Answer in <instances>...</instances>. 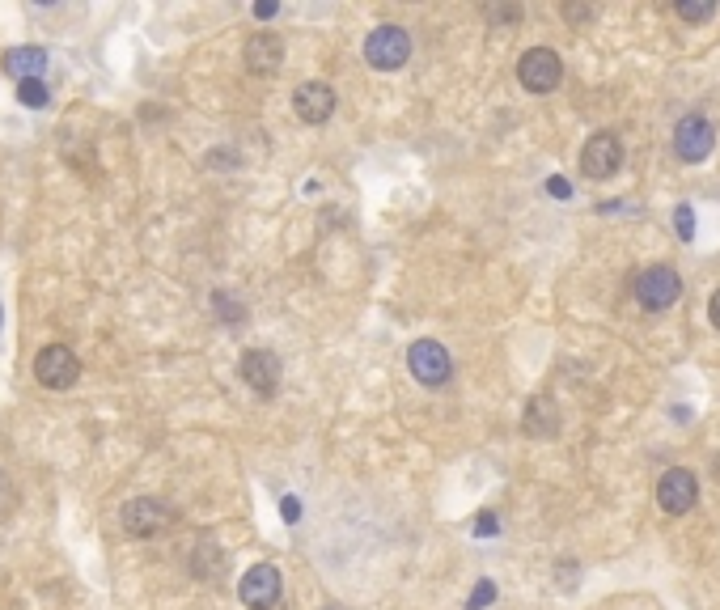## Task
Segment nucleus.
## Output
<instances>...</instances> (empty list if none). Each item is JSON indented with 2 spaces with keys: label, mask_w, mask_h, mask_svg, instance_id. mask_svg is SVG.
<instances>
[{
  "label": "nucleus",
  "mask_w": 720,
  "mask_h": 610,
  "mask_svg": "<svg viewBox=\"0 0 720 610\" xmlns=\"http://www.w3.org/2000/svg\"><path fill=\"white\" fill-rule=\"evenodd\" d=\"M411 56V34L403 26H377L365 39V60L377 73H399Z\"/></svg>",
  "instance_id": "f257e3e1"
},
{
  "label": "nucleus",
  "mask_w": 720,
  "mask_h": 610,
  "mask_svg": "<svg viewBox=\"0 0 720 610\" xmlns=\"http://www.w3.org/2000/svg\"><path fill=\"white\" fill-rule=\"evenodd\" d=\"M682 297V276L674 272L670 263H657V267H644L636 276V301L644 310H670V305Z\"/></svg>",
  "instance_id": "f03ea898"
},
{
  "label": "nucleus",
  "mask_w": 720,
  "mask_h": 610,
  "mask_svg": "<svg viewBox=\"0 0 720 610\" xmlns=\"http://www.w3.org/2000/svg\"><path fill=\"white\" fill-rule=\"evenodd\" d=\"M517 81L526 85L530 94H551V89L564 81V60L555 56L551 47H530L526 56L517 60Z\"/></svg>",
  "instance_id": "7ed1b4c3"
},
{
  "label": "nucleus",
  "mask_w": 720,
  "mask_h": 610,
  "mask_svg": "<svg viewBox=\"0 0 720 610\" xmlns=\"http://www.w3.org/2000/svg\"><path fill=\"white\" fill-rule=\"evenodd\" d=\"M407 369L420 386H445L454 378V361H449V352L437 344V339H416L407 352Z\"/></svg>",
  "instance_id": "20e7f679"
},
{
  "label": "nucleus",
  "mask_w": 720,
  "mask_h": 610,
  "mask_svg": "<svg viewBox=\"0 0 720 610\" xmlns=\"http://www.w3.org/2000/svg\"><path fill=\"white\" fill-rule=\"evenodd\" d=\"M119 522H123V530H128L132 538H153L161 530H170L174 513L161 505V500H153V496H136V500H128V505L119 509Z\"/></svg>",
  "instance_id": "39448f33"
},
{
  "label": "nucleus",
  "mask_w": 720,
  "mask_h": 610,
  "mask_svg": "<svg viewBox=\"0 0 720 610\" xmlns=\"http://www.w3.org/2000/svg\"><path fill=\"white\" fill-rule=\"evenodd\" d=\"M585 178H615L623 170V140L615 132H593L581 149Z\"/></svg>",
  "instance_id": "423d86ee"
},
{
  "label": "nucleus",
  "mask_w": 720,
  "mask_h": 610,
  "mask_svg": "<svg viewBox=\"0 0 720 610\" xmlns=\"http://www.w3.org/2000/svg\"><path fill=\"white\" fill-rule=\"evenodd\" d=\"M695 500H699V479L687 471V466H670V471L657 479V505L670 517L691 513Z\"/></svg>",
  "instance_id": "0eeeda50"
},
{
  "label": "nucleus",
  "mask_w": 720,
  "mask_h": 610,
  "mask_svg": "<svg viewBox=\"0 0 720 610\" xmlns=\"http://www.w3.org/2000/svg\"><path fill=\"white\" fill-rule=\"evenodd\" d=\"M34 378H39V386H47V390H68L81 378V361L72 356V348L51 344L34 356Z\"/></svg>",
  "instance_id": "6e6552de"
},
{
  "label": "nucleus",
  "mask_w": 720,
  "mask_h": 610,
  "mask_svg": "<svg viewBox=\"0 0 720 610\" xmlns=\"http://www.w3.org/2000/svg\"><path fill=\"white\" fill-rule=\"evenodd\" d=\"M712 149H716V128H712V119H708V115H682V119H678V128H674V153L695 166V161H704Z\"/></svg>",
  "instance_id": "1a4fd4ad"
},
{
  "label": "nucleus",
  "mask_w": 720,
  "mask_h": 610,
  "mask_svg": "<svg viewBox=\"0 0 720 610\" xmlns=\"http://www.w3.org/2000/svg\"><path fill=\"white\" fill-rule=\"evenodd\" d=\"M280 589H284L280 568H276V564H255V568H250L246 577H242L238 598H242V606H250V610H276Z\"/></svg>",
  "instance_id": "9d476101"
},
{
  "label": "nucleus",
  "mask_w": 720,
  "mask_h": 610,
  "mask_svg": "<svg viewBox=\"0 0 720 610\" xmlns=\"http://www.w3.org/2000/svg\"><path fill=\"white\" fill-rule=\"evenodd\" d=\"M238 373H242V382L255 390V394H276L280 390V361L272 352H263V348H250L242 352V361H238Z\"/></svg>",
  "instance_id": "9b49d317"
},
{
  "label": "nucleus",
  "mask_w": 720,
  "mask_h": 610,
  "mask_svg": "<svg viewBox=\"0 0 720 610\" xmlns=\"http://www.w3.org/2000/svg\"><path fill=\"white\" fill-rule=\"evenodd\" d=\"M293 111L301 123H327L335 115V89L327 81H305L293 89Z\"/></svg>",
  "instance_id": "f8f14e48"
},
{
  "label": "nucleus",
  "mask_w": 720,
  "mask_h": 610,
  "mask_svg": "<svg viewBox=\"0 0 720 610\" xmlns=\"http://www.w3.org/2000/svg\"><path fill=\"white\" fill-rule=\"evenodd\" d=\"M246 68L255 77H267V73H276V68L284 64V39L280 34H267V30H259V34H250L246 39Z\"/></svg>",
  "instance_id": "ddd939ff"
},
{
  "label": "nucleus",
  "mask_w": 720,
  "mask_h": 610,
  "mask_svg": "<svg viewBox=\"0 0 720 610\" xmlns=\"http://www.w3.org/2000/svg\"><path fill=\"white\" fill-rule=\"evenodd\" d=\"M47 68V51L43 47H13L5 51V73L17 81H39Z\"/></svg>",
  "instance_id": "4468645a"
},
{
  "label": "nucleus",
  "mask_w": 720,
  "mask_h": 610,
  "mask_svg": "<svg viewBox=\"0 0 720 610\" xmlns=\"http://www.w3.org/2000/svg\"><path fill=\"white\" fill-rule=\"evenodd\" d=\"M225 568H229V560H225L221 543L200 538V543H195V551H191V572H195V577H200V581H221Z\"/></svg>",
  "instance_id": "2eb2a0df"
},
{
  "label": "nucleus",
  "mask_w": 720,
  "mask_h": 610,
  "mask_svg": "<svg viewBox=\"0 0 720 610\" xmlns=\"http://www.w3.org/2000/svg\"><path fill=\"white\" fill-rule=\"evenodd\" d=\"M555 424H560V416H555V403L538 394V399L526 407V433H530V437H551Z\"/></svg>",
  "instance_id": "dca6fc26"
},
{
  "label": "nucleus",
  "mask_w": 720,
  "mask_h": 610,
  "mask_svg": "<svg viewBox=\"0 0 720 610\" xmlns=\"http://www.w3.org/2000/svg\"><path fill=\"white\" fill-rule=\"evenodd\" d=\"M47 98H51V94H47L43 81H17V102L30 106V111H43Z\"/></svg>",
  "instance_id": "f3484780"
},
{
  "label": "nucleus",
  "mask_w": 720,
  "mask_h": 610,
  "mask_svg": "<svg viewBox=\"0 0 720 610\" xmlns=\"http://www.w3.org/2000/svg\"><path fill=\"white\" fill-rule=\"evenodd\" d=\"M674 9H678V17H682V22H708V17L716 13V5H712V0H704V5H695V0H678Z\"/></svg>",
  "instance_id": "a211bd4d"
},
{
  "label": "nucleus",
  "mask_w": 720,
  "mask_h": 610,
  "mask_svg": "<svg viewBox=\"0 0 720 610\" xmlns=\"http://www.w3.org/2000/svg\"><path fill=\"white\" fill-rule=\"evenodd\" d=\"M212 301H216V318H221V322H242V318H246V310L238 305V297H229V293H216Z\"/></svg>",
  "instance_id": "6ab92c4d"
},
{
  "label": "nucleus",
  "mask_w": 720,
  "mask_h": 610,
  "mask_svg": "<svg viewBox=\"0 0 720 610\" xmlns=\"http://www.w3.org/2000/svg\"><path fill=\"white\" fill-rule=\"evenodd\" d=\"M674 225H678V238H682V242H691V238H695V212H691V204H678Z\"/></svg>",
  "instance_id": "aec40b11"
},
{
  "label": "nucleus",
  "mask_w": 720,
  "mask_h": 610,
  "mask_svg": "<svg viewBox=\"0 0 720 610\" xmlns=\"http://www.w3.org/2000/svg\"><path fill=\"white\" fill-rule=\"evenodd\" d=\"M492 598H496V585H492V581H479V585H475V594L466 598V610H479V606H488Z\"/></svg>",
  "instance_id": "412c9836"
},
{
  "label": "nucleus",
  "mask_w": 720,
  "mask_h": 610,
  "mask_svg": "<svg viewBox=\"0 0 720 610\" xmlns=\"http://www.w3.org/2000/svg\"><path fill=\"white\" fill-rule=\"evenodd\" d=\"M280 517H284L288 526H293L297 517H301V500H297V496H284V500H280Z\"/></svg>",
  "instance_id": "4be33fe9"
},
{
  "label": "nucleus",
  "mask_w": 720,
  "mask_h": 610,
  "mask_svg": "<svg viewBox=\"0 0 720 610\" xmlns=\"http://www.w3.org/2000/svg\"><path fill=\"white\" fill-rule=\"evenodd\" d=\"M496 530H500L496 513H479V517H475V534H496Z\"/></svg>",
  "instance_id": "5701e85b"
},
{
  "label": "nucleus",
  "mask_w": 720,
  "mask_h": 610,
  "mask_svg": "<svg viewBox=\"0 0 720 610\" xmlns=\"http://www.w3.org/2000/svg\"><path fill=\"white\" fill-rule=\"evenodd\" d=\"M547 191L555 195V200H568L572 187H568V178H547Z\"/></svg>",
  "instance_id": "b1692460"
},
{
  "label": "nucleus",
  "mask_w": 720,
  "mask_h": 610,
  "mask_svg": "<svg viewBox=\"0 0 720 610\" xmlns=\"http://www.w3.org/2000/svg\"><path fill=\"white\" fill-rule=\"evenodd\" d=\"M255 17H259V22H267V17H276V0H259V5H255Z\"/></svg>",
  "instance_id": "393cba45"
},
{
  "label": "nucleus",
  "mask_w": 720,
  "mask_h": 610,
  "mask_svg": "<svg viewBox=\"0 0 720 610\" xmlns=\"http://www.w3.org/2000/svg\"><path fill=\"white\" fill-rule=\"evenodd\" d=\"M708 318H712V327L720 331V289L712 293V301H708Z\"/></svg>",
  "instance_id": "a878e982"
},
{
  "label": "nucleus",
  "mask_w": 720,
  "mask_h": 610,
  "mask_svg": "<svg viewBox=\"0 0 720 610\" xmlns=\"http://www.w3.org/2000/svg\"><path fill=\"white\" fill-rule=\"evenodd\" d=\"M492 17H496V22H517L521 9H517V5H509V9H492Z\"/></svg>",
  "instance_id": "bb28decb"
},
{
  "label": "nucleus",
  "mask_w": 720,
  "mask_h": 610,
  "mask_svg": "<svg viewBox=\"0 0 720 610\" xmlns=\"http://www.w3.org/2000/svg\"><path fill=\"white\" fill-rule=\"evenodd\" d=\"M564 13H568V17H572V22H581V17H589V9H576V5H568V9H564Z\"/></svg>",
  "instance_id": "cd10ccee"
}]
</instances>
